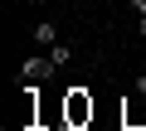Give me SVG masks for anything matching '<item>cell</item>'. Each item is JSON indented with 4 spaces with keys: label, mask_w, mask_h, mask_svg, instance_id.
I'll use <instances>...</instances> for the list:
<instances>
[{
    "label": "cell",
    "mask_w": 146,
    "mask_h": 131,
    "mask_svg": "<svg viewBox=\"0 0 146 131\" xmlns=\"http://www.w3.org/2000/svg\"><path fill=\"white\" fill-rule=\"evenodd\" d=\"M68 121H73V126L93 121V97H88V88H73V92H68Z\"/></svg>",
    "instance_id": "obj_1"
},
{
    "label": "cell",
    "mask_w": 146,
    "mask_h": 131,
    "mask_svg": "<svg viewBox=\"0 0 146 131\" xmlns=\"http://www.w3.org/2000/svg\"><path fill=\"white\" fill-rule=\"evenodd\" d=\"M54 68H58L54 58H44V53H34V58H25V63H20V83H39V78H49Z\"/></svg>",
    "instance_id": "obj_2"
},
{
    "label": "cell",
    "mask_w": 146,
    "mask_h": 131,
    "mask_svg": "<svg viewBox=\"0 0 146 131\" xmlns=\"http://www.w3.org/2000/svg\"><path fill=\"white\" fill-rule=\"evenodd\" d=\"M34 44H39V49H54V44H58V24H54V20L34 24Z\"/></svg>",
    "instance_id": "obj_3"
},
{
    "label": "cell",
    "mask_w": 146,
    "mask_h": 131,
    "mask_svg": "<svg viewBox=\"0 0 146 131\" xmlns=\"http://www.w3.org/2000/svg\"><path fill=\"white\" fill-rule=\"evenodd\" d=\"M49 58H54V63H58V68H63V63L73 58V49H68V44H54V49H49Z\"/></svg>",
    "instance_id": "obj_4"
},
{
    "label": "cell",
    "mask_w": 146,
    "mask_h": 131,
    "mask_svg": "<svg viewBox=\"0 0 146 131\" xmlns=\"http://www.w3.org/2000/svg\"><path fill=\"white\" fill-rule=\"evenodd\" d=\"M141 34H146V10H141Z\"/></svg>",
    "instance_id": "obj_5"
}]
</instances>
